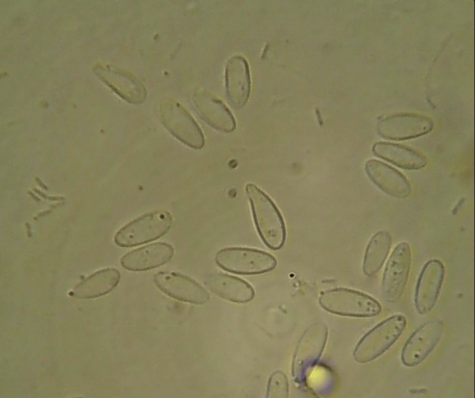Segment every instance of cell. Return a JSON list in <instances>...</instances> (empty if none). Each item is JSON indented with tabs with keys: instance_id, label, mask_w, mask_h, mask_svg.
I'll use <instances>...</instances> for the list:
<instances>
[{
	"instance_id": "obj_1",
	"label": "cell",
	"mask_w": 475,
	"mask_h": 398,
	"mask_svg": "<svg viewBox=\"0 0 475 398\" xmlns=\"http://www.w3.org/2000/svg\"><path fill=\"white\" fill-rule=\"evenodd\" d=\"M258 233L264 243L273 250L280 249L286 239L282 216L271 198L257 186L245 187Z\"/></svg>"
},
{
	"instance_id": "obj_2",
	"label": "cell",
	"mask_w": 475,
	"mask_h": 398,
	"mask_svg": "<svg viewBox=\"0 0 475 398\" xmlns=\"http://www.w3.org/2000/svg\"><path fill=\"white\" fill-rule=\"evenodd\" d=\"M319 302L326 311L345 317H371L379 314L382 309L380 304L371 296L343 288L323 291Z\"/></svg>"
},
{
	"instance_id": "obj_3",
	"label": "cell",
	"mask_w": 475,
	"mask_h": 398,
	"mask_svg": "<svg viewBox=\"0 0 475 398\" xmlns=\"http://www.w3.org/2000/svg\"><path fill=\"white\" fill-rule=\"evenodd\" d=\"M173 223L171 214L164 210L145 214L121 228L114 237L119 246L130 247L156 240L164 235Z\"/></svg>"
},
{
	"instance_id": "obj_4",
	"label": "cell",
	"mask_w": 475,
	"mask_h": 398,
	"mask_svg": "<svg viewBox=\"0 0 475 398\" xmlns=\"http://www.w3.org/2000/svg\"><path fill=\"white\" fill-rule=\"evenodd\" d=\"M406 323L404 316L395 315L377 324L357 344L353 352L355 360L366 363L380 356L398 339Z\"/></svg>"
},
{
	"instance_id": "obj_5",
	"label": "cell",
	"mask_w": 475,
	"mask_h": 398,
	"mask_svg": "<svg viewBox=\"0 0 475 398\" xmlns=\"http://www.w3.org/2000/svg\"><path fill=\"white\" fill-rule=\"evenodd\" d=\"M217 265L230 272L243 275L264 273L274 269L275 258L256 249L228 247L220 250L215 258Z\"/></svg>"
},
{
	"instance_id": "obj_6",
	"label": "cell",
	"mask_w": 475,
	"mask_h": 398,
	"mask_svg": "<svg viewBox=\"0 0 475 398\" xmlns=\"http://www.w3.org/2000/svg\"><path fill=\"white\" fill-rule=\"evenodd\" d=\"M160 115L164 126L178 140L195 149L204 146V137L200 127L179 103L164 101L161 106Z\"/></svg>"
},
{
	"instance_id": "obj_7",
	"label": "cell",
	"mask_w": 475,
	"mask_h": 398,
	"mask_svg": "<svg viewBox=\"0 0 475 398\" xmlns=\"http://www.w3.org/2000/svg\"><path fill=\"white\" fill-rule=\"evenodd\" d=\"M328 338L327 326L323 323L310 326L304 333L297 348L293 360V375L299 382L319 360Z\"/></svg>"
},
{
	"instance_id": "obj_8",
	"label": "cell",
	"mask_w": 475,
	"mask_h": 398,
	"mask_svg": "<svg viewBox=\"0 0 475 398\" xmlns=\"http://www.w3.org/2000/svg\"><path fill=\"white\" fill-rule=\"evenodd\" d=\"M412 254L409 244L399 243L391 253L386 264L382 282L385 300L397 301L405 288L411 264Z\"/></svg>"
},
{
	"instance_id": "obj_9",
	"label": "cell",
	"mask_w": 475,
	"mask_h": 398,
	"mask_svg": "<svg viewBox=\"0 0 475 398\" xmlns=\"http://www.w3.org/2000/svg\"><path fill=\"white\" fill-rule=\"evenodd\" d=\"M153 279L155 285L161 291L175 299L201 304L209 299L208 293L202 286L182 274L159 272L154 275Z\"/></svg>"
},
{
	"instance_id": "obj_10",
	"label": "cell",
	"mask_w": 475,
	"mask_h": 398,
	"mask_svg": "<svg viewBox=\"0 0 475 398\" xmlns=\"http://www.w3.org/2000/svg\"><path fill=\"white\" fill-rule=\"evenodd\" d=\"M443 330V323L439 321L428 322L418 328L402 350L401 359L404 364L413 366L423 361L439 342Z\"/></svg>"
},
{
	"instance_id": "obj_11",
	"label": "cell",
	"mask_w": 475,
	"mask_h": 398,
	"mask_svg": "<svg viewBox=\"0 0 475 398\" xmlns=\"http://www.w3.org/2000/svg\"><path fill=\"white\" fill-rule=\"evenodd\" d=\"M433 127L434 123L428 117L415 114H401L382 120L377 129L384 138L402 140L428 134Z\"/></svg>"
},
{
	"instance_id": "obj_12",
	"label": "cell",
	"mask_w": 475,
	"mask_h": 398,
	"mask_svg": "<svg viewBox=\"0 0 475 398\" xmlns=\"http://www.w3.org/2000/svg\"><path fill=\"white\" fill-rule=\"evenodd\" d=\"M444 275V266L438 260H430L424 266L417 282L414 299L419 314L428 313L434 306Z\"/></svg>"
},
{
	"instance_id": "obj_13",
	"label": "cell",
	"mask_w": 475,
	"mask_h": 398,
	"mask_svg": "<svg viewBox=\"0 0 475 398\" xmlns=\"http://www.w3.org/2000/svg\"><path fill=\"white\" fill-rule=\"evenodd\" d=\"M174 253L171 245L157 242L128 252L122 257L120 263L124 269L129 271H146L168 263Z\"/></svg>"
},
{
	"instance_id": "obj_14",
	"label": "cell",
	"mask_w": 475,
	"mask_h": 398,
	"mask_svg": "<svg viewBox=\"0 0 475 398\" xmlns=\"http://www.w3.org/2000/svg\"><path fill=\"white\" fill-rule=\"evenodd\" d=\"M365 169L372 181L388 195L403 198L410 194L411 188L409 181L394 168L373 159L366 162Z\"/></svg>"
},
{
	"instance_id": "obj_15",
	"label": "cell",
	"mask_w": 475,
	"mask_h": 398,
	"mask_svg": "<svg viewBox=\"0 0 475 398\" xmlns=\"http://www.w3.org/2000/svg\"><path fill=\"white\" fill-rule=\"evenodd\" d=\"M226 87L231 103L236 108L244 106L250 92V75L245 59L234 56L228 61L225 71Z\"/></svg>"
},
{
	"instance_id": "obj_16",
	"label": "cell",
	"mask_w": 475,
	"mask_h": 398,
	"mask_svg": "<svg viewBox=\"0 0 475 398\" xmlns=\"http://www.w3.org/2000/svg\"><path fill=\"white\" fill-rule=\"evenodd\" d=\"M194 102L200 117L214 128L224 132L233 131L236 127L235 119L222 101L208 93H199Z\"/></svg>"
},
{
	"instance_id": "obj_17",
	"label": "cell",
	"mask_w": 475,
	"mask_h": 398,
	"mask_svg": "<svg viewBox=\"0 0 475 398\" xmlns=\"http://www.w3.org/2000/svg\"><path fill=\"white\" fill-rule=\"evenodd\" d=\"M208 288L218 296L230 301L245 303L254 296L252 287L240 278L223 273H214L207 278Z\"/></svg>"
},
{
	"instance_id": "obj_18",
	"label": "cell",
	"mask_w": 475,
	"mask_h": 398,
	"mask_svg": "<svg viewBox=\"0 0 475 398\" xmlns=\"http://www.w3.org/2000/svg\"><path fill=\"white\" fill-rule=\"evenodd\" d=\"M373 151L379 157L404 169H419L427 163V158L423 154L403 145L378 142L374 145Z\"/></svg>"
},
{
	"instance_id": "obj_19",
	"label": "cell",
	"mask_w": 475,
	"mask_h": 398,
	"mask_svg": "<svg viewBox=\"0 0 475 398\" xmlns=\"http://www.w3.org/2000/svg\"><path fill=\"white\" fill-rule=\"evenodd\" d=\"M120 272L115 268H107L93 273L72 290L71 295L77 298H94L112 291L118 284Z\"/></svg>"
},
{
	"instance_id": "obj_20",
	"label": "cell",
	"mask_w": 475,
	"mask_h": 398,
	"mask_svg": "<svg viewBox=\"0 0 475 398\" xmlns=\"http://www.w3.org/2000/svg\"><path fill=\"white\" fill-rule=\"evenodd\" d=\"M392 243L390 234L381 231L371 239L364 256L363 270L365 274L372 276L376 274L383 265Z\"/></svg>"
},
{
	"instance_id": "obj_21",
	"label": "cell",
	"mask_w": 475,
	"mask_h": 398,
	"mask_svg": "<svg viewBox=\"0 0 475 398\" xmlns=\"http://www.w3.org/2000/svg\"><path fill=\"white\" fill-rule=\"evenodd\" d=\"M270 393L277 397H286L288 395V383L285 376L281 372L275 373L270 382Z\"/></svg>"
}]
</instances>
